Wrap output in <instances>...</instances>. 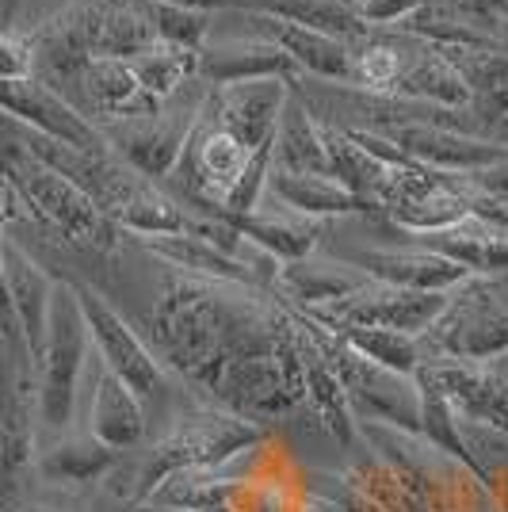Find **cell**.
Listing matches in <instances>:
<instances>
[{"label": "cell", "instance_id": "cell-1", "mask_svg": "<svg viewBox=\"0 0 508 512\" xmlns=\"http://www.w3.org/2000/svg\"><path fill=\"white\" fill-rule=\"evenodd\" d=\"M146 329L153 356L207 394L233 360L272 352L287 341L291 314L264 306L256 287L176 272L161 283Z\"/></svg>", "mask_w": 508, "mask_h": 512}, {"label": "cell", "instance_id": "cell-2", "mask_svg": "<svg viewBox=\"0 0 508 512\" xmlns=\"http://www.w3.org/2000/svg\"><path fill=\"white\" fill-rule=\"evenodd\" d=\"M260 440H264V428L245 421V417H233L226 409L191 413L146 451L142 467L134 474V501L142 505L172 474L230 467L237 455L256 448Z\"/></svg>", "mask_w": 508, "mask_h": 512}, {"label": "cell", "instance_id": "cell-3", "mask_svg": "<svg viewBox=\"0 0 508 512\" xmlns=\"http://www.w3.org/2000/svg\"><path fill=\"white\" fill-rule=\"evenodd\" d=\"M291 314L314 337L325 363L333 367V375L344 386V398H348L356 421H379V425L402 428L409 436H421V398H417L413 375H398V371H390L382 363H371L344 337L325 329L321 321L306 318L302 310H291Z\"/></svg>", "mask_w": 508, "mask_h": 512}, {"label": "cell", "instance_id": "cell-4", "mask_svg": "<svg viewBox=\"0 0 508 512\" xmlns=\"http://www.w3.org/2000/svg\"><path fill=\"white\" fill-rule=\"evenodd\" d=\"M35 363L23 344L0 337V512H23L35 474Z\"/></svg>", "mask_w": 508, "mask_h": 512}, {"label": "cell", "instance_id": "cell-5", "mask_svg": "<svg viewBox=\"0 0 508 512\" xmlns=\"http://www.w3.org/2000/svg\"><path fill=\"white\" fill-rule=\"evenodd\" d=\"M88 325L81 318L77 291L65 276L54 279V299H50V321H46L43 356L35 360V398H39V421L50 432H65L77 409V386L85 371Z\"/></svg>", "mask_w": 508, "mask_h": 512}, {"label": "cell", "instance_id": "cell-6", "mask_svg": "<svg viewBox=\"0 0 508 512\" xmlns=\"http://www.w3.org/2000/svg\"><path fill=\"white\" fill-rule=\"evenodd\" d=\"M207 394L218 402V409H226L233 417H245L253 425L295 413L306 402V375H302V360H298L295 348V325H291V337L276 344L272 352L233 360L214 379Z\"/></svg>", "mask_w": 508, "mask_h": 512}, {"label": "cell", "instance_id": "cell-7", "mask_svg": "<svg viewBox=\"0 0 508 512\" xmlns=\"http://www.w3.org/2000/svg\"><path fill=\"white\" fill-rule=\"evenodd\" d=\"M203 100H207V85L195 81V85H188L180 96L165 100L149 115L100 123V134H104L107 150L115 153L123 165H130L138 176L157 184L180 161V150H184L191 127H195V119L203 111Z\"/></svg>", "mask_w": 508, "mask_h": 512}, {"label": "cell", "instance_id": "cell-8", "mask_svg": "<svg viewBox=\"0 0 508 512\" xmlns=\"http://www.w3.org/2000/svg\"><path fill=\"white\" fill-rule=\"evenodd\" d=\"M424 356L489 363L508 352V306L497 287L482 283V276L466 279L447 295L444 314L432 321L421 337Z\"/></svg>", "mask_w": 508, "mask_h": 512}, {"label": "cell", "instance_id": "cell-9", "mask_svg": "<svg viewBox=\"0 0 508 512\" xmlns=\"http://www.w3.org/2000/svg\"><path fill=\"white\" fill-rule=\"evenodd\" d=\"M69 283H73L77 302H81V318H85V325H88L92 348L100 352V360H104L107 371H111L115 379H123L142 402H146V398H161V394H165V367L153 356V348L130 329L127 318H123L92 283H85V279H69Z\"/></svg>", "mask_w": 508, "mask_h": 512}, {"label": "cell", "instance_id": "cell-10", "mask_svg": "<svg viewBox=\"0 0 508 512\" xmlns=\"http://www.w3.org/2000/svg\"><path fill=\"white\" fill-rule=\"evenodd\" d=\"M447 295L444 291H402V287H386V283L371 279L360 291L329 302V306H310L302 314L329 325V329H337V325H379V329H398L409 337H424L432 329V321L444 314Z\"/></svg>", "mask_w": 508, "mask_h": 512}, {"label": "cell", "instance_id": "cell-11", "mask_svg": "<svg viewBox=\"0 0 508 512\" xmlns=\"http://www.w3.org/2000/svg\"><path fill=\"white\" fill-rule=\"evenodd\" d=\"M428 375L440 383L455 413L478 428L508 436V367L497 360L470 363L447 356H424Z\"/></svg>", "mask_w": 508, "mask_h": 512}, {"label": "cell", "instance_id": "cell-12", "mask_svg": "<svg viewBox=\"0 0 508 512\" xmlns=\"http://www.w3.org/2000/svg\"><path fill=\"white\" fill-rule=\"evenodd\" d=\"M398 153H405L413 165L436 172H455V176H470V172L486 169L493 161H501L508 153L505 142L486 138V134H463L451 127H428V123H394V127H379Z\"/></svg>", "mask_w": 508, "mask_h": 512}, {"label": "cell", "instance_id": "cell-13", "mask_svg": "<svg viewBox=\"0 0 508 512\" xmlns=\"http://www.w3.org/2000/svg\"><path fill=\"white\" fill-rule=\"evenodd\" d=\"M291 96L287 81H245V85H207L203 115L230 130L245 150H268L276 146V127L283 104Z\"/></svg>", "mask_w": 508, "mask_h": 512}, {"label": "cell", "instance_id": "cell-14", "mask_svg": "<svg viewBox=\"0 0 508 512\" xmlns=\"http://www.w3.org/2000/svg\"><path fill=\"white\" fill-rule=\"evenodd\" d=\"M0 111L12 115L23 127L39 130L46 138H58L65 146L77 150H107L100 127L85 119L77 107L65 100L62 92L43 85L39 77H16V81H0Z\"/></svg>", "mask_w": 508, "mask_h": 512}, {"label": "cell", "instance_id": "cell-15", "mask_svg": "<svg viewBox=\"0 0 508 512\" xmlns=\"http://www.w3.org/2000/svg\"><path fill=\"white\" fill-rule=\"evenodd\" d=\"M237 20H245V35H264L295 62V69L302 73V81H318V85H348L352 88V46L302 27V23L279 20V16H264V12H237L230 8Z\"/></svg>", "mask_w": 508, "mask_h": 512}, {"label": "cell", "instance_id": "cell-16", "mask_svg": "<svg viewBox=\"0 0 508 512\" xmlns=\"http://www.w3.org/2000/svg\"><path fill=\"white\" fill-rule=\"evenodd\" d=\"M199 81L211 88L245 85V81H287L298 85L302 73L295 62L264 35H237V39H207L199 50Z\"/></svg>", "mask_w": 508, "mask_h": 512}, {"label": "cell", "instance_id": "cell-17", "mask_svg": "<svg viewBox=\"0 0 508 512\" xmlns=\"http://www.w3.org/2000/svg\"><path fill=\"white\" fill-rule=\"evenodd\" d=\"M0 260H4V279L12 310L20 321V337L31 363L43 356L46 344V321H50V299H54V276L46 272L35 256L23 249L16 237L0 234Z\"/></svg>", "mask_w": 508, "mask_h": 512}, {"label": "cell", "instance_id": "cell-18", "mask_svg": "<svg viewBox=\"0 0 508 512\" xmlns=\"http://www.w3.org/2000/svg\"><path fill=\"white\" fill-rule=\"evenodd\" d=\"M352 264L367 279L386 283V287H402V291H455L466 279H474L463 264L447 260V256L409 245V249H360L352 253Z\"/></svg>", "mask_w": 508, "mask_h": 512}, {"label": "cell", "instance_id": "cell-19", "mask_svg": "<svg viewBox=\"0 0 508 512\" xmlns=\"http://www.w3.org/2000/svg\"><path fill=\"white\" fill-rule=\"evenodd\" d=\"M149 253L157 260L172 264L176 272H188V276H207V279H222V283H241V287H272L276 276H268L264 268L249 264L245 256L230 253L222 245H214L207 237H195V234H149L142 237Z\"/></svg>", "mask_w": 508, "mask_h": 512}, {"label": "cell", "instance_id": "cell-20", "mask_svg": "<svg viewBox=\"0 0 508 512\" xmlns=\"http://www.w3.org/2000/svg\"><path fill=\"white\" fill-rule=\"evenodd\" d=\"M409 245H421L432 253L463 264L470 276H508V226L470 214L459 226H447L436 234H405Z\"/></svg>", "mask_w": 508, "mask_h": 512}, {"label": "cell", "instance_id": "cell-21", "mask_svg": "<svg viewBox=\"0 0 508 512\" xmlns=\"http://www.w3.org/2000/svg\"><path fill=\"white\" fill-rule=\"evenodd\" d=\"M386 96L413 100V104L447 107V111H470V88L463 85L459 69L447 62L440 46L421 43L413 35H405V65Z\"/></svg>", "mask_w": 508, "mask_h": 512}, {"label": "cell", "instance_id": "cell-22", "mask_svg": "<svg viewBox=\"0 0 508 512\" xmlns=\"http://www.w3.org/2000/svg\"><path fill=\"white\" fill-rule=\"evenodd\" d=\"M230 222L249 245H256L260 253H268L276 264H291V260H302V256H314L321 237H325V218H306V214H295L287 211V207H279V211L256 207V211L237 214Z\"/></svg>", "mask_w": 508, "mask_h": 512}, {"label": "cell", "instance_id": "cell-23", "mask_svg": "<svg viewBox=\"0 0 508 512\" xmlns=\"http://www.w3.org/2000/svg\"><path fill=\"white\" fill-rule=\"evenodd\" d=\"M470 88V111L497 127L508 119V50L505 46H440Z\"/></svg>", "mask_w": 508, "mask_h": 512}, {"label": "cell", "instance_id": "cell-24", "mask_svg": "<svg viewBox=\"0 0 508 512\" xmlns=\"http://www.w3.org/2000/svg\"><path fill=\"white\" fill-rule=\"evenodd\" d=\"M291 325H295V348H298V360H302V375H306V402H314L321 425H325V432L337 440L340 448H352V444L360 440V432H356L352 406H348V398H344V386L337 383L333 367L325 363L321 348L314 344V337L298 325L295 314H291Z\"/></svg>", "mask_w": 508, "mask_h": 512}, {"label": "cell", "instance_id": "cell-25", "mask_svg": "<svg viewBox=\"0 0 508 512\" xmlns=\"http://www.w3.org/2000/svg\"><path fill=\"white\" fill-rule=\"evenodd\" d=\"M88 436L107 444L111 451H130L146 436V406L123 379L111 371H100L96 390H92V409H88Z\"/></svg>", "mask_w": 508, "mask_h": 512}, {"label": "cell", "instance_id": "cell-26", "mask_svg": "<svg viewBox=\"0 0 508 512\" xmlns=\"http://www.w3.org/2000/svg\"><path fill=\"white\" fill-rule=\"evenodd\" d=\"M272 169L333 176V172H329V153H325V138H321L318 115H314L310 104L298 96L295 85H291V96H287L283 115H279L276 146H272Z\"/></svg>", "mask_w": 508, "mask_h": 512}, {"label": "cell", "instance_id": "cell-27", "mask_svg": "<svg viewBox=\"0 0 508 512\" xmlns=\"http://www.w3.org/2000/svg\"><path fill=\"white\" fill-rule=\"evenodd\" d=\"M276 283L295 299L298 310H310V306H329V302L360 291L371 279L363 276L356 264H348V260L302 256V260H291V264H279Z\"/></svg>", "mask_w": 508, "mask_h": 512}, {"label": "cell", "instance_id": "cell-28", "mask_svg": "<svg viewBox=\"0 0 508 512\" xmlns=\"http://www.w3.org/2000/svg\"><path fill=\"white\" fill-rule=\"evenodd\" d=\"M268 195L279 207L306 218H337V214H371L360 195H352L337 176H310V172H279L268 176Z\"/></svg>", "mask_w": 508, "mask_h": 512}, {"label": "cell", "instance_id": "cell-29", "mask_svg": "<svg viewBox=\"0 0 508 512\" xmlns=\"http://www.w3.org/2000/svg\"><path fill=\"white\" fill-rule=\"evenodd\" d=\"M413 383H417V398H421V440H428L436 451L451 455L455 463H463V467L470 470L482 486H486L482 463H478V455L470 451V440H466L463 417H459L455 406L447 402V394L440 390V383L428 375V367H424V363L413 371Z\"/></svg>", "mask_w": 508, "mask_h": 512}, {"label": "cell", "instance_id": "cell-30", "mask_svg": "<svg viewBox=\"0 0 508 512\" xmlns=\"http://www.w3.org/2000/svg\"><path fill=\"white\" fill-rule=\"evenodd\" d=\"M318 123H321V138H325V153H329V172L352 195H360L363 203L371 207V214H375L394 165L379 161L371 150H363L360 142L344 127H337V123H325V119H318Z\"/></svg>", "mask_w": 508, "mask_h": 512}, {"label": "cell", "instance_id": "cell-31", "mask_svg": "<svg viewBox=\"0 0 508 512\" xmlns=\"http://www.w3.org/2000/svg\"><path fill=\"white\" fill-rule=\"evenodd\" d=\"M226 8H237V12H264V16L302 23V27L325 31V35H333V39H340V43H348V46H356V43H363L367 35H375V31H367V27L352 16L348 0H226ZM226 8H222V12H226Z\"/></svg>", "mask_w": 508, "mask_h": 512}, {"label": "cell", "instance_id": "cell-32", "mask_svg": "<svg viewBox=\"0 0 508 512\" xmlns=\"http://www.w3.org/2000/svg\"><path fill=\"white\" fill-rule=\"evenodd\" d=\"M127 62L134 69L142 92L157 104L180 96L184 88L199 81V50H188V46L153 43L146 50H138L134 58H127Z\"/></svg>", "mask_w": 508, "mask_h": 512}, {"label": "cell", "instance_id": "cell-33", "mask_svg": "<svg viewBox=\"0 0 508 512\" xmlns=\"http://www.w3.org/2000/svg\"><path fill=\"white\" fill-rule=\"evenodd\" d=\"M115 459H119V451L85 436V440H62V444L46 448L35 459V470L54 486H88V482H100L104 474H111Z\"/></svg>", "mask_w": 508, "mask_h": 512}, {"label": "cell", "instance_id": "cell-34", "mask_svg": "<svg viewBox=\"0 0 508 512\" xmlns=\"http://www.w3.org/2000/svg\"><path fill=\"white\" fill-rule=\"evenodd\" d=\"M329 329V325H325ZM337 337L352 344L360 356H367L371 363H382L398 375H413L424 363V344L421 337H409L398 329H379V325H337Z\"/></svg>", "mask_w": 508, "mask_h": 512}, {"label": "cell", "instance_id": "cell-35", "mask_svg": "<svg viewBox=\"0 0 508 512\" xmlns=\"http://www.w3.org/2000/svg\"><path fill=\"white\" fill-rule=\"evenodd\" d=\"M146 16L153 23L157 43L203 50V43L211 39V12H195V8H180V4H165V0H146Z\"/></svg>", "mask_w": 508, "mask_h": 512}, {"label": "cell", "instance_id": "cell-36", "mask_svg": "<svg viewBox=\"0 0 508 512\" xmlns=\"http://www.w3.org/2000/svg\"><path fill=\"white\" fill-rule=\"evenodd\" d=\"M428 0H348L352 16L367 31H398L405 20H413Z\"/></svg>", "mask_w": 508, "mask_h": 512}, {"label": "cell", "instance_id": "cell-37", "mask_svg": "<svg viewBox=\"0 0 508 512\" xmlns=\"http://www.w3.org/2000/svg\"><path fill=\"white\" fill-rule=\"evenodd\" d=\"M35 73V54L27 35H8L0 31V81H16Z\"/></svg>", "mask_w": 508, "mask_h": 512}, {"label": "cell", "instance_id": "cell-38", "mask_svg": "<svg viewBox=\"0 0 508 512\" xmlns=\"http://www.w3.org/2000/svg\"><path fill=\"white\" fill-rule=\"evenodd\" d=\"M466 180H470V184H474L482 195H489L493 203H505V207H508V153L501 157V161L486 165V169L470 172Z\"/></svg>", "mask_w": 508, "mask_h": 512}, {"label": "cell", "instance_id": "cell-39", "mask_svg": "<svg viewBox=\"0 0 508 512\" xmlns=\"http://www.w3.org/2000/svg\"><path fill=\"white\" fill-rule=\"evenodd\" d=\"M16 222H35V218L27 211L20 188L12 184V176L0 169V230L4 226H16Z\"/></svg>", "mask_w": 508, "mask_h": 512}, {"label": "cell", "instance_id": "cell-40", "mask_svg": "<svg viewBox=\"0 0 508 512\" xmlns=\"http://www.w3.org/2000/svg\"><path fill=\"white\" fill-rule=\"evenodd\" d=\"M165 4H180V8H195V12H222L226 0H165Z\"/></svg>", "mask_w": 508, "mask_h": 512}, {"label": "cell", "instance_id": "cell-41", "mask_svg": "<svg viewBox=\"0 0 508 512\" xmlns=\"http://www.w3.org/2000/svg\"><path fill=\"white\" fill-rule=\"evenodd\" d=\"M20 4L23 0H4V4H0V23H12V16H16Z\"/></svg>", "mask_w": 508, "mask_h": 512}, {"label": "cell", "instance_id": "cell-42", "mask_svg": "<svg viewBox=\"0 0 508 512\" xmlns=\"http://www.w3.org/2000/svg\"><path fill=\"white\" fill-rule=\"evenodd\" d=\"M493 138H497V142H505V146H508V119H505V123H497V134H493Z\"/></svg>", "mask_w": 508, "mask_h": 512}, {"label": "cell", "instance_id": "cell-43", "mask_svg": "<svg viewBox=\"0 0 508 512\" xmlns=\"http://www.w3.org/2000/svg\"><path fill=\"white\" fill-rule=\"evenodd\" d=\"M138 512H176V509H153V505H138Z\"/></svg>", "mask_w": 508, "mask_h": 512}, {"label": "cell", "instance_id": "cell-44", "mask_svg": "<svg viewBox=\"0 0 508 512\" xmlns=\"http://www.w3.org/2000/svg\"><path fill=\"white\" fill-rule=\"evenodd\" d=\"M497 363H505V367H508V352H505V356H501V360H497Z\"/></svg>", "mask_w": 508, "mask_h": 512}, {"label": "cell", "instance_id": "cell-45", "mask_svg": "<svg viewBox=\"0 0 508 512\" xmlns=\"http://www.w3.org/2000/svg\"><path fill=\"white\" fill-rule=\"evenodd\" d=\"M23 512H46V509H23Z\"/></svg>", "mask_w": 508, "mask_h": 512}, {"label": "cell", "instance_id": "cell-46", "mask_svg": "<svg viewBox=\"0 0 508 512\" xmlns=\"http://www.w3.org/2000/svg\"><path fill=\"white\" fill-rule=\"evenodd\" d=\"M0 4H4V0H0Z\"/></svg>", "mask_w": 508, "mask_h": 512}]
</instances>
